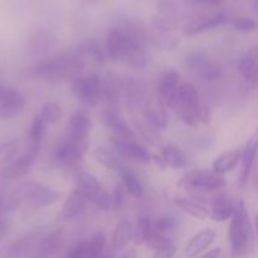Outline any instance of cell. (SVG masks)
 <instances>
[{"label":"cell","instance_id":"6da1fadb","mask_svg":"<svg viewBox=\"0 0 258 258\" xmlns=\"http://www.w3.org/2000/svg\"><path fill=\"white\" fill-rule=\"evenodd\" d=\"M82 60L78 57L77 52H67L48 59L40 60L27 70V75L34 78H44V80H58L63 78L71 73L80 75V71L83 70Z\"/></svg>","mask_w":258,"mask_h":258},{"label":"cell","instance_id":"7a4b0ae2","mask_svg":"<svg viewBox=\"0 0 258 258\" xmlns=\"http://www.w3.org/2000/svg\"><path fill=\"white\" fill-rule=\"evenodd\" d=\"M252 238V226L249 221L248 212L243 201L236 204V211L232 217L229 226L228 239L231 246L232 257L238 258L247 254Z\"/></svg>","mask_w":258,"mask_h":258},{"label":"cell","instance_id":"3957f363","mask_svg":"<svg viewBox=\"0 0 258 258\" xmlns=\"http://www.w3.org/2000/svg\"><path fill=\"white\" fill-rule=\"evenodd\" d=\"M103 86L105 80L97 73L76 75L72 77L71 87L72 92L85 105L93 107L103 101Z\"/></svg>","mask_w":258,"mask_h":258},{"label":"cell","instance_id":"277c9868","mask_svg":"<svg viewBox=\"0 0 258 258\" xmlns=\"http://www.w3.org/2000/svg\"><path fill=\"white\" fill-rule=\"evenodd\" d=\"M178 185L190 191L211 193L226 188V179L214 170H193L184 174L178 181Z\"/></svg>","mask_w":258,"mask_h":258},{"label":"cell","instance_id":"5b68a950","mask_svg":"<svg viewBox=\"0 0 258 258\" xmlns=\"http://www.w3.org/2000/svg\"><path fill=\"white\" fill-rule=\"evenodd\" d=\"M76 189H78L88 202L96 204L103 211H108L112 207V197L105 190L102 184L93 174L80 171L76 175Z\"/></svg>","mask_w":258,"mask_h":258},{"label":"cell","instance_id":"8992f818","mask_svg":"<svg viewBox=\"0 0 258 258\" xmlns=\"http://www.w3.org/2000/svg\"><path fill=\"white\" fill-rule=\"evenodd\" d=\"M17 197L19 201L27 202L29 206L43 208V207H49L57 203L60 198V193L40 183L30 181L20 186Z\"/></svg>","mask_w":258,"mask_h":258},{"label":"cell","instance_id":"52a82bcc","mask_svg":"<svg viewBox=\"0 0 258 258\" xmlns=\"http://www.w3.org/2000/svg\"><path fill=\"white\" fill-rule=\"evenodd\" d=\"M87 149L88 144L80 143L66 136L55 149V160L59 165L72 168L81 163L83 156L87 153Z\"/></svg>","mask_w":258,"mask_h":258},{"label":"cell","instance_id":"ba28073f","mask_svg":"<svg viewBox=\"0 0 258 258\" xmlns=\"http://www.w3.org/2000/svg\"><path fill=\"white\" fill-rule=\"evenodd\" d=\"M179 87H180V75L178 71L166 70L159 77L156 86V95L165 107H174L178 98Z\"/></svg>","mask_w":258,"mask_h":258},{"label":"cell","instance_id":"9c48e42d","mask_svg":"<svg viewBox=\"0 0 258 258\" xmlns=\"http://www.w3.org/2000/svg\"><path fill=\"white\" fill-rule=\"evenodd\" d=\"M112 144L118 155L122 156V158L131 159V160L144 164L150 163L151 159H153L150 153L143 145L135 143L133 139H126L122 138V136L113 135Z\"/></svg>","mask_w":258,"mask_h":258},{"label":"cell","instance_id":"30bf717a","mask_svg":"<svg viewBox=\"0 0 258 258\" xmlns=\"http://www.w3.org/2000/svg\"><path fill=\"white\" fill-rule=\"evenodd\" d=\"M63 231L62 229H54L50 232H43L42 236L35 243L29 258H48L57 252L62 244Z\"/></svg>","mask_w":258,"mask_h":258},{"label":"cell","instance_id":"8fae6325","mask_svg":"<svg viewBox=\"0 0 258 258\" xmlns=\"http://www.w3.org/2000/svg\"><path fill=\"white\" fill-rule=\"evenodd\" d=\"M90 117L83 111H77L71 116L67 125V138L72 140L80 141V143L88 144V136L91 131Z\"/></svg>","mask_w":258,"mask_h":258},{"label":"cell","instance_id":"7c38bea8","mask_svg":"<svg viewBox=\"0 0 258 258\" xmlns=\"http://www.w3.org/2000/svg\"><path fill=\"white\" fill-rule=\"evenodd\" d=\"M87 203V198H86L78 189H75V190L71 191L67 201L63 204L62 209H60V212L58 213L57 219L59 222H66L77 218L78 216H81V214L85 212Z\"/></svg>","mask_w":258,"mask_h":258},{"label":"cell","instance_id":"4fadbf2b","mask_svg":"<svg viewBox=\"0 0 258 258\" xmlns=\"http://www.w3.org/2000/svg\"><path fill=\"white\" fill-rule=\"evenodd\" d=\"M35 155L27 151L25 154L20 155L15 160L10 161L7 166L2 170V176L5 180H17V179L23 178L27 175L32 169L33 163H34Z\"/></svg>","mask_w":258,"mask_h":258},{"label":"cell","instance_id":"5bb4252c","mask_svg":"<svg viewBox=\"0 0 258 258\" xmlns=\"http://www.w3.org/2000/svg\"><path fill=\"white\" fill-rule=\"evenodd\" d=\"M238 71L247 83L258 82V44L249 48L238 60Z\"/></svg>","mask_w":258,"mask_h":258},{"label":"cell","instance_id":"9a60e30c","mask_svg":"<svg viewBox=\"0 0 258 258\" xmlns=\"http://www.w3.org/2000/svg\"><path fill=\"white\" fill-rule=\"evenodd\" d=\"M258 153V126L252 134L251 138L247 141L246 146H244L243 154H242V168L241 174H239V183L241 185H244L247 183L251 174L252 166H253L254 160Z\"/></svg>","mask_w":258,"mask_h":258},{"label":"cell","instance_id":"2e32d148","mask_svg":"<svg viewBox=\"0 0 258 258\" xmlns=\"http://www.w3.org/2000/svg\"><path fill=\"white\" fill-rule=\"evenodd\" d=\"M236 211V204L226 193H219L212 199L209 216L214 222H226L232 218Z\"/></svg>","mask_w":258,"mask_h":258},{"label":"cell","instance_id":"e0dca14e","mask_svg":"<svg viewBox=\"0 0 258 258\" xmlns=\"http://www.w3.org/2000/svg\"><path fill=\"white\" fill-rule=\"evenodd\" d=\"M102 118L105 125L107 128H110L113 133V135L122 136L126 139H133L134 138V131L130 127L125 118L118 113L117 110H106L103 111Z\"/></svg>","mask_w":258,"mask_h":258},{"label":"cell","instance_id":"ac0fdd59","mask_svg":"<svg viewBox=\"0 0 258 258\" xmlns=\"http://www.w3.org/2000/svg\"><path fill=\"white\" fill-rule=\"evenodd\" d=\"M76 52L80 55L81 60H82L85 66L88 60L96 66H101L105 62V52H103L100 43L95 39H87L82 42L78 45Z\"/></svg>","mask_w":258,"mask_h":258},{"label":"cell","instance_id":"d6986e66","mask_svg":"<svg viewBox=\"0 0 258 258\" xmlns=\"http://www.w3.org/2000/svg\"><path fill=\"white\" fill-rule=\"evenodd\" d=\"M216 239V232L213 229H204L197 233L185 247L186 258H196L203 251H206Z\"/></svg>","mask_w":258,"mask_h":258},{"label":"cell","instance_id":"ffe728a7","mask_svg":"<svg viewBox=\"0 0 258 258\" xmlns=\"http://www.w3.org/2000/svg\"><path fill=\"white\" fill-rule=\"evenodd\" d=\"M226 15L223 13H217L209 18H203L201 20H196L184 27V34L185 35H196L198 33L206 32V30L213 29V28L219 27L226 22Z\"/></svg>","mask_w":258,"mask_h":258},{"label":"cell","instance_id":"44dd1931","mask_svg":"<svg viewBox=\"0 0 258 258\" xmlns=\"http://www.w3.org/2000/svg\"><path fill=\"white\" fill-rule=\"evenodd\" d=\"M25 98L19 91L13 88L12 93L5 98L3 102H0V117L2 118H12L17 116L20 111L24 108Z\"/></svg>","mask_w":258,"mask_h":258},{"label":"cell","instance_id":"7402d4cb","mask_svg":"<svg viewBox=\"0 0 258 258\" xmlns=\"http://www.w3.org/2000/svg\"><path fill=\"white\" fill-rule=\"evenodd\" d=\"M160 159L163 160L165 168L171 169H181L186 164V156L184 151L179 146L169 144L161 148Z\"/></svg>","mask_w":258,"mask_h":258},{"label":"cell","instance_id":"603a6c76","mask_svg":"<svg viewBox=\"0 0 258 258\" xmlns=\"http://www.w3.org/2000/svg\"><path fill=\"white\" fill-rule=\"evenodd\" d=\"M174 204L188 214L193 216L194 218L201 219V221L209 217V209L203 203L198 202V199L186 198V197H175Z\"/></svg>","mask_w":258,"mask_h":258},{"label":"cell","instance_id":"cb8c5ba5","mask_svg":"<svg viewBox=\"0 0 258 258\" xmlns=\"http://www.w3.org/2000/svg\"><path fill=\"white\" fill-rule=\"evenodd\" d=\"M242 154L243 150L241 149H234V150H229L219 155L218 158L214 160L213 163V170L216 173L222 174L228 173V171L233 170L237 166V164L242 160Z\"/></svg>","mask_w":258,"mask_h":258},{"label":"cell","instance_id":"d4e9b609","mask_svg":"<svg viewBox=\"0 0 258 258\" xmlns=\"http://www.w3.org/2000/svg\"><path fill=\"white\" fill-rule=\"evenodd\" d=\"M121 179H122V184L127 193L133 196L134 198H141L144 196V185L141 180L139 179L138 174L127 166H122L120 170Z\"/></svg>","mask_w":258,"mask_h":258},{"label":"cell","instance_id":"484cf974","mask_svg":"<svg viewBox=\"0 0 258 258\" xmlns=\"http://www.w3.org/2000/svg\"><path fill=\"white\" fill-rule=\"evenodd\" d=\"M134 238V227L128 221H121L112 234V247L116 251L125 248Z\"/></svg>","mask_w":258,"mask_h":258},{"label":"cell","instance_id":"4316f807","mask_svg":"<svg viewBox=\"0 0 258 258\" xmlns=\"http://www.w3.org/2000/svg\"><path fill=\"white\" fill-rule=\"evenodd\" d=\"M45 125H47V123L43 121V118L40 117V115H35L34 118H33L32 123H30L29 149H28V151L32 154H34L35 156H37L38 150H39L40 143H42V139H43V136H44Z\"/></svg>","mask_w":258,"mask_h":258},{"label":"cell","instance_id":"83f0119b","mask_svg":"<svg viewBox=\"0 0 258 258\" xmlns=\"http://www.w3.org/2000/svg\"><path fill=\"white\" fill-rule=\"evenodd\" d=\"M93 159L97 161L98 164L103 165L105 168L111 169V170H118L122 169V164H121L120 158L115 151L110 150L107 148H97L93 150L92 153Z\"/></svg>","mask_w":258,"mask_h":258},{"label":"cell","instance_id":"f1b7e54d","mask_svg":"<svg viewBox=\"0 0 258 258\" xmlns=\"http://www.w3.org/2000/svg\"><path fill=\"white\" fill-rule=\"evenodd\" d=\"M175 105L188 106V107H197V106H199L201 102H199L198 90L189 82L181 83L180 87H179L178 98H176Z\"/></svg>","mask_w":258,"mask_h":258},{"label":"cell","instance_id":"f546056e","mask_svg":"<svg viewBox=\"0 0 258 258\" xmlns=\"http://www.w3.org/2000/svg\"><path fill=\"white\" fill-rule=\"evenodd\" d=\"M107 244V238L103 232H97L92 237L87 246V256L86 258H101L103 256V251Z\"/></svg>","mask_w":258,"mask_h":258},{"label":"cell","instance_id":"4dcf8cb0","mask_svg":"<svg viewBox=\"0 0 258 258\" xmlns=\"http://www.w3.org/2000/svg\"><path fill=\"white\" fill-rule=\"evenodd\" d=\"M40 117L43 118L47 125H52V123L58 122L62 117V110H60V106L58 105L54 101H48L40 108Z\"/></svg>","mask_w":258,"mask_h":258},{"label":"cell","instance_id":"1f68e13d","mask_svg":"<svg viewBox=\"0 0 258 258\" xmlns=\"http://www.w3.org/2000/svg\"><path fill=\"white\" fill-rule=\"evenodd\" d=\"M153 231V224L148 217H140L134 228V241L136 244H145L146 239Z\"/></svg>","mask_w":258,"mask_h":258},{"label":"cell","instance_id":"d6a6232c","mask_svg":"<svg viewBox=\"0 0 258 258\" xmlns=\"http://www.w3.org/2000/svg\"><path fill=\"white\" fill-rule=\"evenodd\" d=\"M145 244L148 248L158 252V251H160V249L166 248V247H170L171 244H174V243L171 242L170 238H168V237L165 236V234L159 233V232L154 231V228H153L150 236H149L148 239H146Z\"/></svg>","mask_w":258,"mask_h":258},{"label":"cell","instance_id":"836d02e7","mask_svg":"<svg viewBox=\"0 0 258 258\" xmlns=\"http://www.w3.org/2000/svg\"><path fill=\"white\" fill-rule=\"evenodd\" d=\"M208 62V58L204 54L203 52H191L186 55L185 58V66L189 71L196 73H201V71L203 70V67L206 66V63Z\"/></svg>","mask_w":258,"mask_h":258},{"label":"cell","instance_id":"e575fe53","mask_svg":"<svg viewBox=\"0 0 258 258\" xmlns=\"http://www.w3.org/2000/svg\"><path fill=\"white\" fill-rule=\"evenodd\" d=\"M176 226H178V219H176L174 216H169V214H166V216H161L160 218L156 219L153 228L154 231L159 232V233L165 234L166 232H170L173 231V229H175Z\"/></svg>","mask_w":258,"mask_h":258},{"label":"cell","instance_id":"d590c367","mask_svg":"<svg viewBox=\"0 0 258 258\" xmlns=\"http://www.w3.org/2000/svg\"><path fill=\"white\" fill-rule=\"evenodd\" d=\"M199 75H201L202 77L206 78V80H209V81L218 80L222 75V68L217 62L208 59V62L206 63V66H204L203 70L201 71Z\"/></svg>","mask_w":258,"mask_h":258},{"label":"cell","instance_id":"8d00e7d4","mask_svg":"<svg viewBox=\"0 0 258 258\" xmlns=\"http://www.w3.org/2000/svg\"><path fill=\"white\" fill-rule=\"evenodd\" d=\"M19 203L20 201L17 196L7 197L0 194V217H3L5 213L17 208Z\"/></svg>","mask_w":258,"mask_h":258},{"label":"cell","instance_id":"74e56055","mask_svg":"<svg viewBox=\"0 0 258 258\" xmlns=\"http://www.w3.org/2000/svg\"><path fill=\"white\" fill-rule=\"evenodd\" d=\"M234 29H237L238 32H252V30H256L258 24L254 19L252 18H238V19L234 20L233 23Z\"/></svg>","mask_w":258,"mask_h":258},{"label":"cell","instance_id":"f35d334b","mask_svg":"<svg viewBox=\"0 0 258 258\" xmlns=\"http://www.w3.org/2000/svg\"><path fill=\"white\" fill-rule=\"evenodd\" d=\"M87 246L88 242H78V243H76L75 246L71 248V251L68 252L66 258H86V256H87Z\"/></svg>","mask_w":258,"mask_h":258},{"label":"cell","instance_id":"ab89813d","mask_svg":"<svg viewBox=\"0 0 258 258\" xmlns=\"http://www.w3.org/2000/svg\"><path fill=\"white\" fill-rule=\"evenodd\" d=\"M123 201H125V196H123V189L120 184L115 186V190L112 193V207L115 209L121 208L123 206Z\"/></svg>","mask_w":258,"mask_h":258},{"label":"cell","instance_id":"60d3db41","mask_svg":"<svg viewBox=\"0 0 258 258\" xmlns=\"http://www.w3.org/2000/svg\"><path fill=\"white\" fill-rule=\"evenodd\" d=\"M9 229H10L9 222H8L4 217H0V239H2L3 237L7 236Z\"/></svg>","mask_w":258,"mask_h":258},{"label":"cell","instance_id":"b9f144b4","mask_svg":"<svg viewBox=\"0 0 258 258\" xmlns=\"http://www.w3.org/2000/svg\"><path fill=\"white\" fill-rule=\"evenodd\" d=\"M12 91H13V88L5 87V86L0 85V102H3V101H4L5 98L10 95V93H12Z\"/></svg>","mask_w":258,"mask_h":258},{"label":"cell","instance_id":"7bdbcfd3","mask_svg":"<svg viewBox=\"0 0 258 258\" xmlns=\"http://www.w3.org/2000/svg\"><path fill=\"white\" fill-rule=\"evenodd\" d=\"M219 256H221V248H213L207 252L206 254H203L201 258H219Z\"/></svg>","mask_w":258,"mask_h":258},{"label":"cell","instance_id":"ee69618b","mask_svg":"<svg viewBox=\"0 0 258 258\" xmlns=\"http://www.w3.org/2000/svg\"><path fill=\"white\" fill-rule=\"evenodd\" d=\"M121 258H138V253H136L135 249H128L121 256Z\"/></svg>","mask_w":258,"mask_h":258},{"label":"cell","instance_id":"f6af8a7d","mask_svg":"<svg viewBox=\"0 0 258 258\" xmlns=\"http://www.w3.org/2000/svg\"><path fill=\"white\" fill-rule=\"evenodd\" d=\"M197 2L202 3V4H211V5H214V4H218L219 0H197Z\"/></svg>","mask_w":258,"mask_h":258},{"label":"cell","instance_id":"bcb514c9","mask_svg":"<svg viewBox=\"0 0 258 258\" xmlns=\"http://www.w3.org/2000/svg\"><path fill=\"white\" fill-rule=\"evenodd\" d=\"M254 185H256V190H257V193H258V174H257V176H256V183H254Z\"/></svg>","mask_w":258,"mask_h":258},{"label":"cell","instance_id":"7dc6e473","mask_svg":"<svg viewBox=\"0 0 258 258\" xmlns=\"http://www.w3.org/2000/svg\"><path fill=\"white\" fill-rule=\"evenodd\" d=\"M256 231H257V234H258V213L256 216Z\"/></svg>","mask_w":258,"mask_h":258},{"label":"cell","instance_id":"c3c4849f","mask_svg":"<svg viewBox=\"0 0 258 258\" xmlns=\"http://www.w3.org/2000/svg\"><path fill=\"white\" fill-rule=\"evenodd\" d=\"M83 2H87V3H95V2H98V0H83Z\"/></svg>","mask_w":258,"mask_h":258},{"label":"cell","instance_id":"681fc988","mask_svg":"<svg viewBox=\"0 0 258 258\" xmlns=\"http://www.w3.org/2000/svg\"><path fill=\"white\" fill-rule=\"evenodd\" d=\"M101 258H111L110 256H108V254H103V256L102 257H101Z\"/></svg>","mask_w":258,"mask_h":258}]
</instances>
